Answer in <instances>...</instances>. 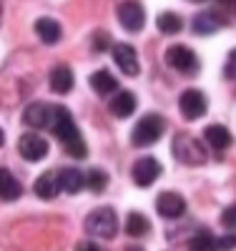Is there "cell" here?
Masks as SVG:
<instances>
[{"label": "cell", "mask_w": 236, "mask_h": 251, "mask_svg": "<svg viewBox=\"0 0 236 251\" xmlns=\"http://www.w3.org/2000/svg\"><path fill=\"white\" fill-rule=\"evenodd\" d=\"M48 128L53 131L55 138H60V143L66 146V151L73 156V158H85L88 149H85V141L78 131V126L71 116V111L66 106H53L51 108V123Z\"/></svg>", "instance_id": "1"}, {"label": "cell", "mask_w": 236, "mask_h": 251, "mask_svg": "<svg viewBox=\"0 0 236 251\" xmlns=\"http://www.w3.org/2000/svg\"><path fill=\"white\" fill-rule=\"evenodd\" d=\"M171 153H174V158L184 166H204L206 163L204 143L191 133H176L174 143H171Z\"/></svg>", "instance_id": "2"}, {"label": "cell", "mask_w": 236, "mask_h": 251, "mask_svg": "<svg viewBox=\"0 0 236 251\" xmlns=\"http://www.w3.org/2000/svg\"><path fill=\"white\" fill-rule=\"evenodd\" d=\"M85 234H91L96 239H113L118 234V216L111 206H101L85 216Z\"/></svg>", "instance_id": "3"}, {"label": "cell", "mask_w": 236, "mask_h": 251, "mask_svg": "<svg viewBox=\"0 0 236 251\" xmlns=\"http://www.w3.org/2000/svg\"><path fill=\"white\" fill-rule=\"evenodd\" d=\"M166 131V121L158 113H148L143 116L131 131V143L133 146H154Z\"/></svg>", "instance_id": "4"}, {"label": "cell", "mask_w": 236, "mask_h": 251, "mask_svg": "<svg viewBox=\"0 0 236 251\" xmlns=\"http://www.w3.org/2000/svg\"><path fill=\"white\" fill-rule=\"evenodd\" d=\"M166 63H168V68H174L181 75H196L201 68L199 55L186 46H171L166 50Z\"/></svg>", "instance_id": "5"}, {"label": "cell", "mask_w": 236, "mask_h": 251, "mask_svg": "<svg viewBox=\"0 0 236 251\" xmlns=\"http://www.w3.org/2000/svg\"><path fill=\"white\" fill-rule=\"evenodd\" d=\"M116 15L128 33H141L143 25H146V10L138 0H123L116 10Z\"/></svg>", "instance_id": "6"}, {"label": "cell", "mask_w": 236, "mask_h": 251, "mask_svg": "<svg viewBox=\"0 0 236 251\" xmlns=\"http://www.w3.org/2000/svg\"><path fill=\"white\" fill-rule=\"evenodd\" d=\"M179 108H181V113H184L188 121H194V118H201V116L206 113L209 103H206V96H204L201 91L188 88V91H184L181 98H179Z\"/></svg>", "instance_id": "7"}, {"label": "cell", "mask_w": 236, "mask_h": 251, "mask_svg": "<svg viewBox=\"0 0 236 251\" xmlns=\"http://www.w3.org/2000/svg\"><path fill=\"white\" fill-rule=\"evenodd\" d=\"M111 50H113V60H116V66L121 68V73L131 75V78L138 75L141 63H138V53H136L133 46H128V43H116Z\"/></svg>", "instance_id": "8"}, {"label": "cell", "mask_w": 236, "mask_h": 251, "mask_svg": "<svg viewBox=\"0 0 236 251\" xmlns=\"http://www.w3.org/2000/svg\"><path fill=\"white\" fill-rule=\"evenodd\" d=\"M131 176H133L136 186L148 188V186H151V183L161 176V163H158L156 158H151V156L138 158V161L133 163V171H131Z\"/></svg>", "instance_id": "9"}, {"label": "cell", "mask_w": 236, "mask_h": 251, "mask_svg": "<svg viewBox=\"0 0 236 251\" xmlns=\"http://www.w3.org/2000/svg\"><path fill=\"white\" fill-rule=\"evenodd\" d=\"M156 211H158L163 219H179V216H184V211H186V201H184V196L176 194V191H163V194H158V199H156Z\"/></svg>", "instance_id": "10"}, {"label": "cell", "mask_w": 236, "mask_h": 251, "mask_svg": "<svg viewBox=\"0 0 236 251\" xmlns=\"http://www.w3.org/2000/svg\"><path fill=\"white\" fill-rule=\"evenodd\" d=\"M18 151H20V156H23L26 161H40V158H46V153H48V143L38 133H26V136H20V141H18Z\"/></svg>", "instance_id": "11"}, {"label": "cell", "mask_w": 236, "mask_h": 251, "mask_svg": "<svg viewBox=\"0 0 236 251\" xmlns=\"http://www.w3.org/2000/svg\"><path fill=\"white\" fill-rule=\"evenodd\" d=\"M224 25V18L216 10H201L199 15H194V23H191V30L196 35H211L216 33Z\"/></svg>", "instance_id": "12"}, {"label": "cell", "mask_w": 236, "mask_h": 251, "mask_svg": "<svg viewBox=\"0 0 236 251\" xmlns=\"http://www.w3.org/2000/svg\"><path fill=\"white\" fill-rule=\"evenodd\" d=\"M51 108L53 106H48V103H30V106L23 111V121L30 126V128H48Z\"/></svg>", "instance_id": "13"}, {"label": "cell", "mask_w": 236, "mask_h": 251, "mask_svg": "<svg viewBox=\"0 0 236 251\" xmlns=\"http://www.w3.org/2000/svg\"><path fill=\"white\" fill-rule=\"evenodd\" d=\"M73 71L68 66H55L51 71V91L53 93H60V96H66L73 91Z\"/></svg>", "instance_id": "14"}, {"label": "cell", "mask_w": 236, "mask_h": 251, "mask_svg": "<svg viewBox=\"0 0 236 251\" xmlns=\"http://www.w3.org/2000/svg\"><path fill=\"white\" fill-rule=\"evenodd\" d=\"M108 108H111V113H113L116 118H128V116L136 111V96H133L131 91H121V93H116V96L111 98Z\"/></svg>", "instance_id": "15"}, {"label": "cell", "mask_w": 236, "mask_h": 251, "mask_svg": "<svg viewBox=\"0 0 236 251\" xmlns=\"http://www.w3.org/2000/svg\"><path fill=\"white\" fill-rule=\"evenodd\" d=\"M33 188H35V194L40 199H55L58 191H60V178H58L55 171H46V174H40L35 178V186Z\"/></svg>", "instance_id": "16"}, {"label": "cell", "mask_w": 236, "mask_h": 251, "mask_svg": "<svg viewBox=\"0 0 236 251\" xmlns=\"http://www.w3.org/2000/svg\"><path fill=\"white\" fill-rule=\"evenodd\" d=\"M204 138L206 143L211 146V149H216V151H226L229 146H231V131L226 128V126H209V128L204 131Z\"/></svg>", "instance_id": "17"}, {"label": "cell", "mask_w": 236, "mask_h": 251, "mask_svg": "<svg viewBox=\"0 0 236 251\" xmlns=\"http://www.w3.org/2000/svg\"><path fill=\"white\" fill-rule=\"evenodd\" d=\"M35 33H38V38L43 40V43L53 46V43L60 40V23L53 20V18H38L35 20Z\"/></svg>", "instance_id": "18"}, {"label": "cell", "mask_w": 236, "mask_h": 251, "mask_svg": "<svg viewBox=\"0 0 236 251\" xmlns=\"http://www.w3.org/2000/svg\"><path fill=\"white\" fill-rule=\"evenodd\" d=\"M23 194V186L18 183V178L8 171V169H0V199L3 201H15Z\"/></svg>", "instance_id": "19"}, {"label": "cell", "mask_w": 236, "mask_h": 251, "mask_svg": "<svg viewBox=\"0 0 236 251\" xmlns=\"http://www.w3.org/2000/svg\"><path fill=\"white\" fill-rule=\"evenodd\" d=\"M91 88L98 93V96H108V93H116L118 91V80L108 73V71H96L91 75Z\"/></svg>", "instance_id": "20"}, {"label": "cell", "mask_w": 236, "mask_h": 251, "mask_svg": "<svg viewBox=\"0 0 236 251\" xmlns=\"http://www.w3.org/2000/svg\"><path fill=\"white\" fill-rule=\"evenodd\" d=\"M126 234L128 236H133V239H141V236H146L148 231H151V224H148V219L143 216V214H138V211H131L126 216Z\"/></svg>", "instance_id": "21"}, {"label": "cell", "mask_w": 236, "mask_h": 251, "mask_svg": "<svg viewBox=\"0 0 236 251\" xmlns=\"http://www.w3.org/2000/svg\"><path fill=\"white\" fill-rule=\"evenodd\" d=\"M58 178H60V188L66 194H78L80 188L85 186V176L78 171V169H63L60 174H58Z\"/></svg>", "instance_id": "22"}, {"label": "cell", "mask_w": 236, "mask_h": 251, "mask_svg": "<svg viewBox=\"0 0 236 251\" xmlns=\"http://www.w3.org/2000/svg\"><path fill=\"white\" fill-rule=\"evenodd\" d=\"M156 25H158V30H161L163 35H176V33H181V28H184V20H181V15L166 10V13L158 15Z\"/></svg>", "instance_id": "23"}, {"label": "cell", "mask_w": 236, "mask_h": 251, "mask_svg": "<svg viewBox=\"0 0 236 251\" xmlns=\"http://www.w3.org/2000/svg\"><path fill=\"white\" fill-rule=\"evenodd\" d=\"M191 251H216V239L211 236V231H196L194 236H191Z\"/></svg>", "instance_id": "24"}, {"label": "cell", "mask_w": 236, "mask_h": 251, "mask_svg": "<svg viewBox=\"0 0 236 251\" xmlns=\"http://www.w3.org/2000/svg\"><path fill=\"white\" fill-rule=\"evenodd\" d=\"M85 186H88L93 194L105 191V186H108V174L101 171V169H91L88 174H85Z\"/></svg>", "instance_id": "25"}, {"label": "cell", "mask_w": 236, "mask_h": 251, "mask_svg": "<svg viewBox=\"0 0 236 251\" xmlns=\"http://www.w3.org/2000/svg\"><path fill=\"white\" fill-rule=\"evenodd\" d=\"M221 224H224L226 228H234V231H236V203L226 206L224 211H221Z\"/></svg>", "instance_id": "26"}, {"label": "cell", "mask_w": 236, "mask_h": 251, "mask_svg": "<svg viewBox=\"0 0 236 251\" xmlns=\"http://www.w3.org/2000/svg\"><path fill=\"white\" fill-rule=\"evenodd\" d=\"M224 75H226L229 80H236V48L229 53V58H226V63H224Z\"/></svg>", "instance_id": "27"}, {"label": "cell", "mask_w": 236, "mask_h": 251, "mask_svg": "<svg viewBox=\"0 0 236 251\" xmlns=\"http://www.w3.org/2000/svg\"><path fill=\"white\" fill-rule=\"evenodd\" d=\"M111 48V38H108V33H96L93 35V50H108Z\"/></svg>", "instance_id": "28"}, {"label": "cell", "mask_w": 236, "mask_h": 251, "mask_svg": "<svg viewBox=\"0 0 236 251\" xmlns=\"http://www.w3.org/2000/svg\"><path fill=\"white\" fill-rule=\"evenodd\" d=\"M231 249H236V234L216 239V251H231Z\"/></svg>", "instance_id": "29"}, {"label": "cell", "mask_w": 236, "mask_h": 251, "mask_svg": "<svg viewBox=\"0 0 236 251\" xmlns=\"http://www.w3.org/2000/svg\"><path fill=\"white\" fill-rule=\"evenodd\" d=\"M221 13H226L229 18H236V0H216Z\"/></svg>", "instance_id": "30"}, {"label": "cell", "mask_w": 236, "mask_h": 251, "mask_svg": "<svg viewBox=\"0 0 236 251\" xmlns=\"http://www.w3.org/2000/svg\"><path fill=\"white\" fill-rule=\"evenodd\" d=\"M76 251H101V246L93 244V241H80V244L76 246Z\"/></svg>", "instance_id": "31"}, {"label": "cell", "mask_w": 236, "mask_h": 251, "mask_svg": "<svg viewBox=\"0 0 236 251\" xmlns=\"http://www.w3.org/2000/svg\"><path fill=\"white\" fill-rule=\"evenodd\" d=\"M123 251H146L143 246H138V244H131V246H126Z\"/></svg>", "instance_id": "32"}, {"label": "cell", "mask_w": 236, "mask_h": 251, "mask_svg": "<svg viewBox=\"0 0 236 251\" xmlns=\"http://www.w3.org/2000/svg\"><path fill=\"white\" fill-rule=\"evenodd\" d=\"M5 143V133H3V128H0V146Z\"/></svg>", "instance_id": "33"}, {"label": "cell", "mask_w": 236, "mask_h": 251, "mask_svg": "<svg viewBox=\"0 0 236 251\" xmlns=\"http://www.w3.org/2000/svg\"><path fill=\"white\" fill-rule=\"evenodd\" d=\"M188 3H204V0H188Z\"/></svg>", "instance_id": "34"}]
</instances>
